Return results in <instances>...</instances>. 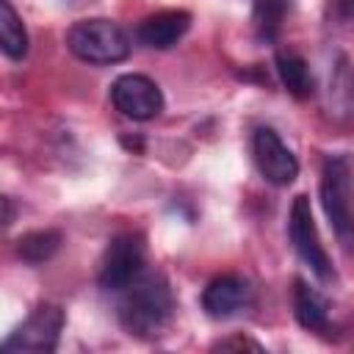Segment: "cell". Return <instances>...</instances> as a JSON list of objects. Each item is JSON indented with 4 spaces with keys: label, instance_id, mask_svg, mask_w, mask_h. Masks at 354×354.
<instances>
[{
    "label": "cell",
    "instance_id": "obj_15",
    "mask_svg": "<svg viewBox=\"0 0 354 354\" xmlns=\"http://www.w3.org/2000/svg\"><path fill=\"white\" fill-rule=\"evenodd\" d=\"M290 8V0H254V8H252V28H254V36L266 44H271L279 30H282V22H285V14Z\"/></svg>",
    "mask_w": 354,
    "mask_h": 354
},
{
    "label": "cell",
    "instance_id": "obj_12",
    "mask_svg": "<svg viewBox=\"0 0 354 354\" xmlns=\"http://www.w3.org/2000/svg\"><path fill=\"white\" fill-rule=\"evenodd\" d=\"M293 313H296V321L310 332H326L329 326L326 301L301 279L293 282Z\"/></svg>",
    "mask_w": 354,
    "mask_h": 354
},
{
    "label": "cell",
    "instance_id": "obj_3",
    "mask_svg": "<svg viewBox=\"0 0 354 354\" xmlns=\"http://www.w3.org/2000/svg\"><path fill=\"white\" fill-rule=\"evenodd\" d=\"M66 47L86 64H119L130 55V39L113 19H80L66 33Z\"/></svg>",
    "mask_w": 354,
    "mask_h": 354
},
{
    "label": "cell",
    "instance_id": "obj_1",
    "mask_svg": "<svg viewBox=\"0 0 354 354\" xmlns=\"http://www.w3.org/2000/svg\"><path fill=\"white\" fill-rule=\"evenodd\" d=\"M174 313V296L163 274L144 271L130 288L122 290L119 321L136 337H158Z\"/></svg>",
    "mask_w": 354,
    "mask_h": 354
},
{
    "label": "cell",
    "instance_id": "obj_7",
    "mask_svg": "<svg viewBox=\"0 0 354 354\" xmlns=\"http://www.w3.org/2000/svg\"><path fill=\"white\" fill-rule=\"evenodd\" d=\"M111 100L116 105V111L133 122H147L155 119L163 111V94L158 88V83L147 75H122L113 80L111 86Z\"/></svg>",
    "mask_w": 354,
    "mask_h": 354
},
{
    "label": "cell",
    "instance_id": "obj_6",
    "mask_svg": "<svg viewBox=\"0 0 354 354\" xmlns=\"http://www.w3.org/2000/svg\"><path fill=\"white\" fill-rule=\"evenodd\" d=\"M144 274V243L138 235H116L100 263V288L111 293H122Z\"/></svg>",
    "mask_w": 354,
    "mask_h": 354
},
{
    "label": "cell",
    "instance_id": "obj_11",
    "mask_svg": "<svg viewBox=\"0 0 354 354\" xmlns=\"http://www.w3.org/2000/svg\"><path fill=\"white\" fill-rule=\"evenodd\" d=\"M326 108L335 119H348L354 113V66L348 55L337 53L326 86Z\"/></svg>",
    "mask_w": 354,
    "mask_h": 354
},
{
    "label": "cell",
    "instance_id": "obj_13",
    "mask_svg": "<svg viewBox=\"0 0 354 354\" xmlns=\"http://www.w3.org/2000/svg\"><path fill=\"white\" fill-rule=\"evenodd\" d=\"M274 64H277V75H279L282 86H285L293 97L304 100V97L313 94V86H315V83H313L310 66H307V61H304L301 55H296V53H290V50H279Z\"/></svg>",
    "mask_w": 354,
    "mask_h": 354
},
{
    "label": "cell",
    "instance_id": "obj_18",
    "mask_svg": "<svg viewBox=\"0 0 354 354\" xmlns=\"http://www.w3.org/2000/svg\"><path fill=\"white\" fill-rule=\"evenodd\" d=\"M340 19H354V0H335Z\"/></svg>",
    "mask_w": 354,
    "mask_h": 354
},
{
    "label": "cell",
    "instance_id": "obj_8",
    "mask_svg": "<svg viewBox=\"0 0 354 354\" xmlns=\"http://www.w3.org/2000/svg\"><path fill=\"white\" fill-rule=\"evenodd\" d=\"M252 152H254V163L260 169V174L271 183V185H290L299 174V160L296 155L285 147V141L279 138L277 130L271 127H257L252 136Z\"/></svg>",
    "mask_w": 354,
    "mask_h": 354
},
{
    "label": "cell",
    "instance_id": "obj_9",
    "mask_svg": "<svg viewBox=\"0 0 354 354\" xmlns=\"http://www.w3.org/2000/svg\"><path fill=\"white\" fill-rule=\"evenodd\" d=\"M252 299V290H249V282L243 277H235V274H224V277H216L213 282H207V288L202 290V310L210 315V318H232L238 315Z\"/></svg>",
    "mask_w": 354,
    "mask_h": 354
},
{
    "label": "cell",
    "instance_id": "obj_17",
    "mask_svg": "<svg viewBox=\"0 0 354 354\" xmlns=\"http://www.w3.org/2000/svg\"><path fill=\"white\" fill-rule=\"evenodd\" d=\"M216 348H221V351H227V348H252V351H260V343H254L249 337H232V340L216 343Z\"/></svg>",
    "mask_w": 354,
    "mask_h": 354
},
{
    "label": "cell",
    "instance_id": "obj_2",
    "mask_svg": "<svg viewBox=\"0 0 354 354\" xmlns=\"http://www.w3.org/2000/svg\"><path fill=\"white\" fill-rule=\"evenodd\" d=\"M321 207L343 249H354V158L348 152L324 158Z\"/></svg>",
    "mask_w": 354,
    "mask_h": 354
},
{
    "label": "cell",
    "instance_id": "obj_10",
    "mask_svg": "<svg viewBox=\"0 0 354 354\" xmlns=\"http://www.w3.org/2000/svg\"><path fill=\"white\" fill-rule=\"evenodd\" d=\"M188 28H191V14L183 8H169L144 17L136 28V36L149 50H169L188 33Z\"/></svg>",
    "mask_w": 354,
    "mask_h": 354
},
{
    "label": "cell",
    "instance_id": "obj_4",
    "mask_svg": "<svg viewBox=\"0 0 354 354\" xmlns=\"http://www.w3.org/2000/svg\"><path fill=\"white\" fill-rule=\"evenodd\" d=\"M64 329V310L58 304H39L3 343V351L8 354H53L58 348Z\"/></svg>",
    "mask_w": 354,
    "mask_h": 354
},
{
    "label": "cell",
    "instance_id": "obj_5",
    "mask_svg": "<svg viewBox=\"0 0 354 354\" xmlns=\"http://www.w3.org/2000/svg\"><path fill=\"white\" fill-rule=\"evenodd\" d=\"M288 232H290V243L296 249V254L304 260V266H310V271L329 282L335 279V268H332V260L318 238V227H315V218H313V210H310V199L304 194H299L290 205V216H288Z\"/></svg>",
    "mask_w": 354,
    "mask_h": 354
},
{
    "label": "cell",
    "instance_id": "obj_16",
    "mask_svg": "<svg viewBox=\"0 0 354 354\" xmlns=\"http://www.w3.org/2000/svg\"><path fill=\"white\" fill-rule=\"evenodd\" d=\"M58 249H61V232L58 230H36V232H28L17 241V254L30 266L47 263Z\"/></svg>",
    "mask_w": 354,
    "mask_h": 354
},
{
    "label": "cell",
    "instance_id": "obj_14",
    "mask_svg": "<svg viewBox=\"0 0 354 354\" xmlns=\"http://www.w3.org/2000/svg\"><path fill=\"white\" fill-rule=\"evenodd\" d=\"M0 47L11 61H22L28 55V33L11 0H0Z\"/></svg>",
    "mask_w": 354,
    "mask_h": 354
}]
</instances>
